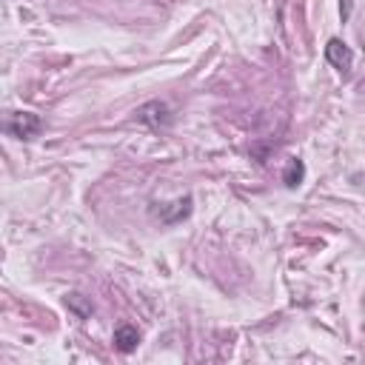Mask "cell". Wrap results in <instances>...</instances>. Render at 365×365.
I'll return each instance as SVG.
<instances>
[{
    "instance_id": "obj_1",
    "label": "cell",
    "mask_w": 365,
    "mask_h": 365,
    "mask_svg": "<svg viewBox=\"0 0 365 365\" xmlns=\"http://www.w3.org/2000/svg\"><path fill=\"white\" fill-rule=\"evenodd\" d=\"M40 128H43V120L37 114H31V111H14L6 120V131L11 137H17V140H31V137L40 134Z\"/></svg>"
},
{
    "instance_id": "obj_2",
    "label": "cell",
    "mask_w": 365,
    "mask_h": 365,
    "mask_svg": "<svg viewBox=\"0 0 365 365\" xmlns=\"http://www.w3.org/2000/svg\"><path fill=\"white\" fill-rule=\"evenodd\" d=\"M137 123L160 131V128H168L171 125V108L163 103V100H151V103H143L137 111Z\"/></svg>"
},
{
    "instance_id": "obj_3",
    "label": "cell",
    "mask_w": 365,
    "mask_h": 365,
    "mask_svg": "<svg viewBox=\"0 0 365 365\" xmlns=\"http://www.w3.org/2000/svg\"><path fill=\"white\" fill-rule=\"evenodd\" d=\"M191 194H185V197H180V200H174V202H168V205H160L157 208V202L151 205V217H157L163 225H174V222H180V220H185L188 214H191Z\"/></svg>"
},
{
    "instance_id": "obj_4",
    "label": "cell",
    "mask_w": 365,
    "mask_h": 365,
    "mask_svg": "<svg viewBox=\"0 0 365 365\" xmlns=\"http://www.w3.org/2000/svg\"><path fill=\"white\" fill-rule=\"evenodd\" d=\"M325 60H328L334 68H339L342 74H348V71H351V63H354V51H351L339 37H331V40L325 43Z\"/></svg>"
},
{
    "instance_id": "obj_5",
    "label": "cell",
    "mask_w": 365,
    "mask_h": 365,
    "mask_svg": "<svg viewBox=\"0 0 365 365\" xmlns=\"http://www.w3.org/2000/svg\"><path fill=\"white\" fill-rule=\"evenodd\" d=\"M137 342H140V331H137L131 322L117 325V331H114V348H117L120 354H131V351L137 348Z\"/></svg>"
},
{
    "instance_id": "obj_6",
    "label": "cell",
    "mask_w": 365,
    "mask_h": 365,
    "mask_svg": "<svg viewBox=\"0 0 365 365\" xmlns=\"http://www.w3.org/2000/svg\"><path fill=\"white\" fill-rule=\"evenodd\" d=\"M302 180H305V163H302L299 157H291V160L285 163L282 182H285V188H297Z\"/></svg>"
},
{
    "instance_id": "obj_7",
    "label": "cell",
    "mask_w": 365,
    "mask_h": 365,
    "mask_svg": "<svg viewBox=\"0 0 365 365\" xmlns=\"http://www.w3.org/2000/svg\"><path fill=\"white\" fill-rule=\"evenodd\" d=\"M66 305H68V311H74L80 319H86V317L94 314V302H91L86 294H80V291H71V294L66 297Z\"/></svg>"
},
{
    "instance_id": "obj_8",
    "label": "cell",
    "mask_w": 365,
    "mask_h": 365,
    "mask_svg": "<svg viewBox=\"0 0 365 365\" xmlns=\"http://www.w3.org/2000/svg\"><path fill=\"white\" fill-rule=\"evenodd\" d=\"M351 9H354V0H339V17H342V23L351 17Z\"/></svg>"
}]
</instances>
